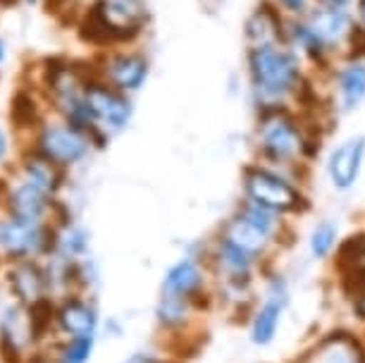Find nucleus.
<instances>
[{"mask_svg":"<svg viewBox=\"0 0 365 363\" xmlns=\"http://www.w3.org/2000/svg\"><path fill=\"white\" fill-rule=\"evenodd\" d=\"M125 363H160V361L153 359V356H146V354H136L132 359H127Z\"/></svg>","mask_w":365,"mask_h":363,"instance_id":"obj_31","label":"nucleus"},{"mask_svg":"<svg viewBox=\"0 0 365 363\" xmlns=\"http://www.w3.org/2000/svg\"><path fill=\"white\" fill-rule=\"evenodd\" d=\"M334 88L339 96L341 113L356 111L365 101V63L361 58H349L334 70Z\"/></svg>","mask_w":365,"mask_h":363,"instance_id":"obj_14","label":"nucleus"},{"mask_svg":"<svg viewBox=\"0 0 365 363\" xmlns=\"http://www.w3.org/2000/svg\"><path fill=\"white\" fill-rule=\"evenodd\" d=\"M246 48H260L287 41V19L272 0H263L244 24Z\"/></svg>","mask_w":365,"mask_h":363,"instance_id":"obj_8","label":"nucleus"},{"mask_svg":"<svg viewBox=\"0 0 365 363\" xmlns=\"http://www.w3.org/2000/svg\"><path fill=\"white\" fill-rule=\"evenodd\" d=\"M26 175H29V184H34L43 194L60 187V175L55 170V163H51L48 158H31L26 163Z\"/></svg>","mask_w":365,"mask_h":363,"instance_id":"obj_24","label":"nucleus"},{"mask_svg":"<svg viewBox=\"0 0 365 363\" xmlns=\"http://www.w3.org/2000/svg\"><path fill=\"white\" fill-rule=\"evenodd\" d=\"M3 191H5V184H3V180H0V196H3Z\"/></svg>","mask_w":365,"mask_h":363,"instance_id":"obj_34","label":"nucleus"},{"mask_svg":"<svg viewBox=\"0 0 365 363\" xmlns=\"http://www.w3.org/2000/svg\"><path fill=\"white\" fill-rule=\"evenodd\" d=\"M241 187L244 198L251 203H258L263 208L272 210L277 215H301L311 208L308 196L289 180L279 175L277 170L265 165H249L241 175Z\"/></svg>","mask_w":365,"mask_h":363,"instance_id":"obj_3","label":"nucleus"},{"mask_svg":"<svg viewBox=\"0 0 365 363\" xmlns=\"http://www.w3.org/2000/svg\"><path fill=\"white\" fill-rule=\"evenodd\" d=\"M43 196V191L36 189L34 184H24V187L15 189V194L10 198L12 213H15V218H22V220H38L46 208Z\"/></svg>","mask_w":365,"mask_h":363,"instance_id":"obj_19","label":"nucleus"},{"mask_svg":"<svg viewBox=\"0 0 365 363\" xmlns=\"http://www.w3.org/2000/svg\"><path fill=\"white\" fill-rule=\"evenodd\" d=\"M93 349V337H74L60 356V363H86Z\"/></svg>","mask_w":365,"mask_h":363,"instance_id":"obj_27","label":"nucleus"},{"mask_svg":"<svg viewBox=\"0 0 365 363\" xmlns=\"http://www.w3.org/2000/svg\"><path fill=\"white\" fill-rule=\"evenodd\" d=\"M0 246L12 256L36 253L41 249H48V232L41 227L38 220L15 218L0 227Z\"/></svg>","mask_w":365,"mask_h":363,"instance_id":"obj_12","label":"nucleus"},{"mask_svg":"<svg viewBox=\"0 0 365 363\" xmlns=\"http://www.w3.org/2000/svg\"><path fill=\"white\" fill-rule=\"evenodd\" d=\"M272 3L289 17H303L311 10V0H272Z\"/></svg>","mask_w":365,"mask_h":363,"instance_id":"obj_28","label":"nucleus"},{"mask_svg":"<svg viewBox=\"0 0 365 363\" xmlns=\"http://www.w3.org/2000/svg\"><path fill=\"white\" fill-rule=\"evenodd\" d=\"M356 0H315V5H322V8H336V10H351Z\"/></svg>","mask_w":365,"mask_h":363,"instance_id":"obj_29","label":"nucleus"},{"mask_svg":"<svg viewBox=\"0 0 365 363\" xmlns=\"http://www.w3.org/2000/svg\"><path fill=\"white\" fill-rule=\"evenodd\" d=\"M365 163V136H351L332 148L327 158V177L334 189L349 191L361 177Z\"/></svg>","mask_w":365,"mask_h":363,"instance_id":"obj_7","label":"nucleus"},{"mask_svg":"<svg viewBox=\"0 0 365 363\" xmlns=\"http://www.w3.org/2000/svg\"><path fill=\"white\" fill-rule=\"evenodd\" d=\"M356 26L365 34V0H356Z\"/></svg>","mask_w":365,"mask_h":363,"instance_id":"obj_30","label":"nucleus"},{"mask_svg":"<svg viewBox=\"0 0 365 363\" xmlns=\"http://www.w3.org/2000/svg\"><path fill=\"white\" fill-rule=\"evenodd\" d=\"M88 143H91V139L79 127L58 125L48 127L43 136H41V153L55 165H72V163H77L86 155Z\"/></svg>","mask_w":365,"mask_h":363,"instance_id":"obj_5","label":"nucleus"},{"mask_svg":"<svg viewBox=\"0 0 365 363\" xmlns=\"http://www.w3.org/2000/svg\"><path fill=\"white\" fill-rule=\"evenodd\" d=\"M19 0H0V8H12V5H17Z\"/></svg>","mask_w":365,"mask_h":363,"instance_id":"obj_33","label":"nucleus"},{"mask_svg":"<svg viewBox=\"0 0 365 363\" xmlns=\"http://www.w3.org/2000/svg\"><path fill=\"white\" fill-rule=\"evenodd\" d=\"M101 77L117 91H139L148 77V60L139 53H117L106 60V67L101 70Z\"/></svg>","mask_w":365,"mask_h":363,"instance_id":"obj_10","label":"nucleus"},{"mask_svg":"<svg viewBox=\"0 0 365 363\" xmlns=\"http://www.w3.org/2000/svg\"><path fill=\"white\" fill-rule=\"evenodd\" d=\"M0 60H3V41H0Z\"/></svg>","mask_w":365,"mask_h":363,"instance_id":"obj_35","label":"nucleus"},{"mask_svg":"<svg viewBox=\"0 0 365 363\" xmlns=\"http://www.w3.org/2000/svg\"><path fill=\"white\" fill-rule=\"evenodd\" d=\"M336 242H339V227L329 220H322L315 225L311 237H308V249H311L313 258L325 261V258L332 256V251L336 249Z\"/></svg>","mask_w":365,"mask_h":363,"instance_id":"obj_22","label":"nucleus"},{"mask_svg":"<svg viewBox=\"0 0 365 363\" xmlns=\"http://www.w3.org/2000/svg\"><path fill=\"white\" fill-rule=\"evenodd\" d=\"M284 301L265 297L263 304L256 308L251 318V342L258 347H267L270 342L277 337L279 323H282V313H284Z\"/></svg>","mask_w":365,"mask_h":363,"instance_id":"obj_17","label":"nucleus"},{"mask_svg":"<svg viewBox=\"0 0 365 363\" xmlns=\"http://www.w3.org/2000/svg\"><path fill=\"white\" fill-rule=\"evenodd\" d=\"M103 19L117 41H132L139 36L143 22H146V5L143 0H101L96 3Z\"/></svg>","mask_w":365,"mask_h":363,"instance_id":"obj_9","label":"nucleus"},{"mask_svg":"<svg viewBox=\"0 0 365 363\" xmlns=\"http://www.w3.org/2000/svg\"><path fill=\"white\" fill-rule=\"evenodd\" d=\"M86 108L93 118V125L103 132H120L132 118V103L122 91H117L103 79L88 81L86 91Z\"/></svg>","mask_w":365,"mask_h":363,"instance_id":"obj_4","label":"nucleus"},{"mask_svg":"<svg viewBox=\"0 0 365 363\" xmlns=\"http://www.w3.org/2000/svg\"><path fill=\"white\" fill-rule=\"evenodd\" d=\"M31 3H34V0H31Z\"/></svg>","mask_w":365,"mask_h":363,"instance_id":"obj_36","label":"nucleus"},{"mask_svg":"<svg viewBox=\"0 0 365 363\" xmlns=\"http://www.w3.org/2000/svg\"><path fill=\"white\" fill-rule=\"evenodd\" d=\"M237 210L251 225H256L260 232H265L272 242H277V239L282 237V230H284V218H282V215L272 213V210H267V208H263V205H258V203L246 201V198H244V203H241Z\"/></svg>","mask_w":365,"mask_h":363,"instance_id":"obj_20","label":"nucleus"},{"mask_svg":"<svg viewBox=\"0 0 365 363\" xmlns=\"http://www.w3.org/2000/svg\"><path fill=\"white\" fill-rule=\"evenodd\" d=\"M203 285H205V275L196 258H182L165 275L163 294H172V297H184L194 301L201 294Z\"/></svg>","mask_w":365,"mask_h":363,"instance_id":"obj_16","label":"nucleus"},{"mask_svg":"<svg viewBox=\"0 0 365 363\" xmlns=\"http://www.w3.org/2000/svg\"><path fill=\"white\" fill-rule=\"evenodd\" d=\"M303 19L311 24V29L318 34L322 44L332 51V56L336 53V48H349V41L356 29V19L349 10L315 5V8H311L303 15Z\"/></svg>","mask_w":365,"mask_h":363,"instance_id":"obj_6","label":"nucleus"},{"mask_svg":"<svg viewBox=\"0 0 365 363\" xmlns=\"http://www.w3.org/2000/svg\"><path fill=\"white\" fill-rule=\"evenodd\" d=\"M256 143L260 158L272 165H296L315 155L320 148L306 132V125H301V120L289 111V106L260 111Z\"/></svg>","mask_w":365,"mask_h":363,"instance_id":"obj_2","label":"nucleus"},{"mask_svg":"<svg viewBox=\"0 0 365 363\" xmlns=\"http://www.w3.org/2000/svg\"><path fill=\"white\" fill-rule=\"evenodd\" d=\"M10 285L19 297L26 301H38L43 292V277L34 265H19L15 272H10Z\"/></svg>","mask_w":365,"mask_h":363,"instance_id":"obj_23","label":"nucleus"},{"mask_svg":"<svg viewBox=\"0 0 365 363\" xmlns=\"http://www.w3.org/2000/svg\"><path fill=\"white\" fill-rule=\"evenodd\" d=\"M191 299H184V297H172V294H163L160 304H158V320H160L163 327H182L187 323L189 313H191Z\"/></svg>","mask_w":365,"mask_h":363,"instance_id":"obj_21","label":"nucleus"},{"mask_svg":"<svg viewBox=\"0 0 365 363\" xmlns=\"http://www.w3.org/2000/svg\"><path fill=\"white\" fill-rule=\"evenodd\" d=\"M246 65H249V81L258 111L287 106L292 98L296 101V96L306 84L301 56L287 41L249 48Z\"/></svg>","mask_w":365,"mask_h":363,"instance_id":"obj_1","label":"nucleus"},{"mask_svg":"<svg viewBox=\"0 0 365 363\" xmlns=\"http://www.w3.org/2000/svg\"><path fill=\"white\" fill-rule=\"evenodd\" d=\"M60 325H63L65 332L74 337H93L96 325H98V316L96 311L84 301H67V304L60 308Z\"/></svg>","mask_w":365,"mask_h":363,"instance_id":"obj_18","label":"nucleus"},{"mask_svg":"<svg viewBox=\"0 0 365 363\" xmlns=\"http://www.w3.org/2000/svg\"><path fill=\"white\" fill-rule=\"evenodd\" d=\"M5 150H8V139H5L3 129H0V158L5 155Z\"/></svg>","mask_w":365,"mask_h":363,"instance_id":"obj_32","label":"nucleus"},{"mask_svg":"<svg viewBox=\"0 0 365 363\" xmlns=\"http://www.w3.org/2000/svg\"><path fill=\"white\" fill-rule=\"evenodd\" d=\"M287 44L299 53L301 58L311 60L315 67H329L332 63V51L318 39V34L311 29V24L303 17L287 19Z\"/></svg>","mask_w":365,"mask_h":363,"instance_id":"obj_13","label":"nucleus"},{"mask_svg":"<svg viewBox=\"0 0 365 363\" xmlns=\"http://www.w3.org/2000/svg\"><path fill=\"white\" fill-rule=\"evenodd\" d=\"M299 363H365V349L354 334L334 332L320 339Z\"/></svg>","mask_w":365,"mask_h":363,"instance_id":"obj_11","label":"nucleus"},{"mask_svg":"<svg viewBox=\"0 0 365 363\" xmlns=\"http://www.w3.org/2000/svg\"><path fill=\"white\" fill-rule=\"evenodd\" d=\"M220 237L227 239V242H232L234 246H239L241 251L251 253V256L258 258V261L265 256L267 249L274 244L272 239L265 235V232H260L256 225H251L244 215L239 213V210L222 225Z\"/></svg>","mask_w":365,"mask_h":363,"instance_id":"obj_15","label":"nucleus"},{"mask_svg":"<svg viewBox=\"0 0 365 363\" xmlns=\"http://www.w3.org/2000/svg\"><path fill=\"white\" fill-rule=\"evenodd\" d=\"M3 334H5V339H8V342H12L15 347H19L26 339L24 334H34L31 332V320L24 318L19 311H8V313H5V320H3Z\"/></svg>","mask_w":365,"mask_h":363,"instance_id":"obj_26","label":"nucleus"},{"mask_svg":"<svg viewBox=\"0 0 365 363\" xmlns=\"http://www.w3.org/2000/svg\"><path fill=\"white\" fill-rule=\"evenodd\" d=\"M10 118L17 127H34L38 122V108L26 91H17L10 103Z\"/></svg>","mask_w":365,"mask_h":363,"instance_id":"obj_25","label":"nucleus"}]
</instances>
